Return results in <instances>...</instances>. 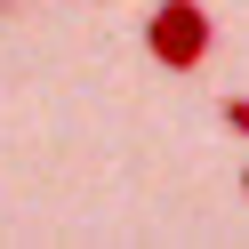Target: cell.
I'll use <instances>...</instances> for the list:
<instances>
[{
  "label": "cell",
  "instance_id": "1",
  "mask_svg": "<svg viewBox=\"0 0 249 249\" xmlns=\"http://www.w3.org/2000/svg\"><path fill=\"white\" fill-rule=\"evenodd\" d=\"M145 49L161 56L169 72H193L201 56H209V8H201V0H153V17H145Z\"/></svg>",
  "mask_w": 249,
  "mask_h": 249
},
{
  "label": "cell",
  "instance_id": "2",
  "mask_svg": "<svg viewBox=\"0 0 249 249\" xmlns=\"http://www.w3.org/2000/svg\"><path fill=\"white\" fill-rule=\"evenodd\" d=\"M217 113H225V129H233V137H241V145H249V97H225V105H217Z\"/></svg>",
  "mask_w": 249,
  "mask_h": 249
},
{
  "label": "cell",
  "instance_id": "3",
  "mask_svg": "<svg viewBox=\"0 0 249 249\" xmlns=\"http://www.w3.org/2000/svg\"><path fill=\"white\" fill-rule=\"evenodd\" d=\"M241 193H249V169H241Z\"/></svg>",
  "mask_w": 249,
  "mask_h": 249
}]
</instances>
